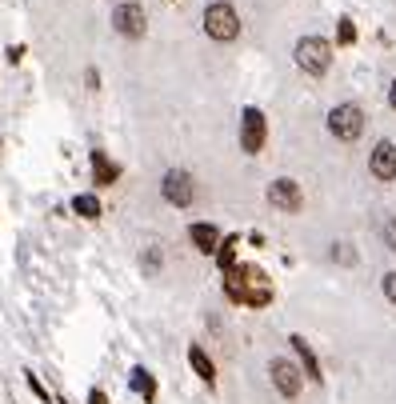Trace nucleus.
Here are the masks:
<instances>
[{"mask_svg": "<svg viewBox=\"0 0 396 404\" xmlns=\"http://www.w3.org/2000/svg\"><path fill=\"white\" fill-rule=\"evenodd\" d=\"M328 257H332L336 264H345V268H349V264H356V248H352V244H345V240H336Z\"/></svg>", "mask_w": 396, "mask_h": 404, "instance_id": "f3484780", "label": "nucleus"}, {"mask_svg": "<svg viewBox=\"0 0 396 404\" xmlns=\"http://www.w3.org/2000/svg\"><path fill=\"white\" fill-rule=\"evenodd\" d=\"M140 268H144L148 276H156V272H161V268H164V252H161V248H156V244H148V248L140 252Z\"/></svg>", "mask_w": 396, "mask_h": 404, "instance_id": "dca6fc26", "label": "nucleus"}, {"mask_svg": "<svg viewBox=\"0 0 396 404\" xmlns=\"http://www.w3.org/2000/svg\"><path fill=\"white\" fill-rule=\"evenodd\" d=\"M356 40V28H352V21H340V45H352Z\"/></svg>", "mask_w": 396, "mask_h": 404, "instance_id": "412c9836", "label": "nucleus"}, {"mask_svg": "<svg viewBox=\"0 0 396 404\" xmlns=\"http://www.w3.org/2000/svg\"><path fill=\"white\" fill-rule=\"evenodd\" d=\"M188 240H192V248H196V252L216 257V248H220V228L200 220V224H192V228H188Z\"/></svg>", "mask_w": 396, "mask_h": 404, "instance_id": "9b49d317", "label": "nucleus"}, {"mask_svg": "<svg viewBox=\"0 0 396 404\" xmlns=\"http://www.w3.org/2000/svg\"><path fill=\"white\" fill-rule=\"evenodd\" d=\"M264 196H268V204H272V209H280V213H301V204H304L301 185H296L292 176H280V180H272Z\"/></svg>", "mask_w": 396, "mask_h": 404, "instance_id": "6e6552de", "label": "nucleus"}, {"mask_svg": "<svg viewBox=\"0 0 396 404\" xmlns=\"http://www.w3.org/2000/svg\"><path fill=\"white\" fill-rule=\"evenodd\" d=\"M268 377H272V388H277L284 401H296V396L304 392V372H301V364H296V360L272 357V360H268Z\"/></svg>", "mask_w": 396, "mask_h": 404, "instance_id": "20e7f679", "label": "nucleus"}, {"mask_svg": "<svg viewBox=\"0 0 396 404\" xmlns=\"http://www.w3.org/2000/svg\"><path fill=\"white\" fill-rule=\"evenodd\" d=\"M264 136H268V124H264V112L260 108H244L240 112V148L248 156H257L264 148Z\"/></svg>", "mask_w": 396, "mask_h": 404, "instance_id": "0eeeda50", "label": "nucleus"}, {"mask_svg": "<svg viewBox=\"0 0 396 404\" xmlns=\"http://www.w3.org/2000/svg\"><path fill=\"white\" fill-rule=\"evenodd\" d=\"M288 344H292V353H296V364H301V372H304V381H312V384H321L325 377H321V360H316V353H312V344L304 340L301 333H292L288 336Z\"/></svg>", "mask_w": 396, "mask_h": 404, "instance_id": "9d476101", "label": "nucleus"}, {"mask_svg": "<svg viewBox=\"0 0 396 404\" xmlns=\"http://www.w3.org/2000/svg\"><path fill=\"white\" fill-rule=\"evenodd\" d=\"M388 104H393V108H396V80H393V84H388Z\"/></svg>", "mask_w": 396, "mask_h": 404, "instance_id": "b1692460", "label": "nucleus"}, {"mask_svg": "<svg viewBox=\"0 0 396 404\" xmlns=\"http://www.w3.org/2000/svg\"><path fill=\"white\" fill-rule=\"evenodd\" d=\"M24 384L32 388V396H40V401L48 404V388H45V384H40V377H32V372H24Z\"/></svg>", "mask_w": 396, "mask_h": 404, "instance_id": "aec40b11", "label": "nucleus"}, {"mask_svg": "<svg viewBox=\"0 0 396 404\" xmlns=\"http://www.w3.org/2000/svg\"><path fill=\"white\" fill-rule=\"evenodd\" d=\"M161 196L172 204V209H188L196 200V180L188 168H168L161 176Z\"/></svg>", "mask_w": 396, "mask_h": 404, "instance_id": "39448f33", "label": "nucleus"}, {"mask_svg": "<svg viewBox=\"0 0 396 404\" xmlns=\"http://www.w3.org/2000/svg\"><path fill=\"white\" fill-rule=\"evenodd\" d=\"M380 240H384L388 252H396V216H388V220L380 224Z\"/></svg>", "mask_w": 396, "mask_h": 404, "instance_id": "a211bd4d", "label": "nucleus"}, {"mask_svg": "<svg viewBox=\"0 0 396 404\" xmlns=\"http://www.w3.org/2000/svg\"><path fill=\"white\" fill-rule=\"evenodd\" d=\"M93 176H96V185H117L120 165H113L104 152H93Z\"/></svg>", "mask_w": 396, "mask_h": 404, "instance_id": "4468645a", "label": "nucleus"}, {"mask_svg": "<svg viewBox=\"0 0 396 404\" xmlns=\"http://www.w3.org/2000/svg\"><path fill=\"white\" fill-rule=\"evenodd\" d=\"M369 172L376 180H396V144L393 141H376V148L369 152Z\"/></svg>", "mask_w": 396, "mask_h": 404, "instance_id": "1a4fd4ad", "label": "nucleus"}, {"mask_svg": "<svg viewBox=\"0 0 396 404\" xmlns=\"http://www.w3.org/2000/svg\"><path fill=\"white\" fill-rule=\"evenodd\" d=\"M292 60L308 76H325L328 64H332V45H328L325 36H301L296 48H292Z\"/></svg>", "mask_w": 396, "mask_h": 404, "instance_id": "f03ea898", "label": "nucleus"}, {"mask_svg": "<svg viewBox=\"0 0 396 404\" xmlns=\"http://www.w3.org/2000/svg\"><path fill=\"white\" fill-rule=\"evenodd\" d=\"M205 32H209L212 40H220V45H233L236 36H240V12H236L229 0H212L209 8H205Z\"/></svg>", "mask_w": 396, "mask_h": 404, "instance_id": "f257e3e1", "label": "nucleus"}, {"mask_svg": "<svg viewBox=\"0 0 396 404\" xmlns=\"http://www.w3.org/2000/svg\"><path fill=\"white\" fill-rule=\"evenodd\" d=\"M72 213L84 216V220H96V216H100V200H96V192H80V196H72Z\"/></svg>", "mask_w": 396, "mask_h": 404, "instance_id": "2eb2a0df", "label": "nucleus"}, {"mask_svg": "<svg viewBox=\"0 0 396 404\" xmlns=\"http://www.w3.org/2000/svg\"><path fill=\"white\" fill-rule=\"evenodd\" d=\"M328 132L336 136V141H360V132H364V108L360 104H352V100H345V104H336L332 112H328Z\"/></svg>", "mask_w": 396, "mask_h": 404, "instance_id": "7ed1b4c3", "label": "nucleus"}, {"mask_svg": "<svg viewBox=\"0 0 396 404\" xmlns=\"http://www.w3.org/2000/svg\"><path fill=\"white\" fill-rule=\"evenodd\" d=\"M128 384L137 388V396H140L144 404H156V377H152L144 364H137V368L128 372Z\"/></svg>", "mask_w": 396, "mask_h": 404, "instance_id": "ddd939ff", "label": "nucleus"}, {"mask_svg": "<svg viewBox=\"0 0 396 404\" xmlns=\"http://www.w3.org/2000/svg\"><path fill=\"white\" fill-rule=\"evenodd\" d=\"M89 404H108V396H104V388H89Z\"/></svg>", "mask_w": 396, "mask_h": 404, "instance_id": "4be33fe9", "label": "nucleus"}, {"mask_svg": "<svg viewBox=\"0 0 396 404\" xmlns=\"http://www.w3.org/2000/svg\"><path fill=\"white\" fill-rule=\"evenodd\" d=\"M188 364H192V372L209 384V388L216 384V364H212V357L200 348V344H188Z\"/></svg>", "mask_w": 396, "mask_h": 404, "instance_id": "f8f14e48", "label": "nucleus"}, {"mask_svg": "<svg viewBox=\"0 0 396 404\" xmlns=\"http://www.w3.org/2000/svg\"><path fill=\"white\" fill-rule=\"evenodd\" d=\"M113 28H117V36L140 40L148 32V16H144V8H140L137 0H120L117 8H113Z\"/></svg>", "mask_w": 396, "mask_h": 404, "instance_id": "423d86ee", "label": "nucleus"}, {"mask_svg": "<svg viewBox=\"0 0 396 404\" xmlns=\"http://www.w3.org/2000/svg\"><path fill=\"white\" fill-rule=\"evenodd\" d=\"M380 292H384L388 305H396V272H384V276H380Z\"/></svg>", "mask_w": 396, "mask_h": 404, "instance_id": "6ab92c4d", "label": "nucleus"}, {"mask_svg": "<svg viewBox=\"0 0 396 404\" xmlns=\"http://www.w3.org/2000/svg\"><path fill=\"white\" fill-rule=\"evenodd\" d=\"M84 80H89V88H100V72H96V69L84 72Z\"/></svg>", "mask_w": 396, "mask_h": 404, "instance_id": "5701e85b", "label": "nucleus"}]
</instances>
